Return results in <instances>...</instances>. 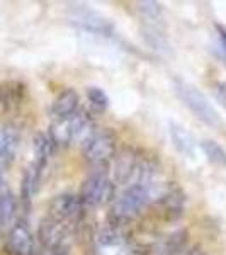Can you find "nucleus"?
<instances>
[{
	"label": "nucleus",
	"mask_w": 226,
	"mask_h": 255,
	"mask_svg": "<svg viewBox=\"0 0 226 255\" xmlns=\"http://www.w3.org/2000/svg\"><path fill=\"white\" fill-rule=\"evenodd\" d=\"M153 199L151 184H133L126 186L122 192L114 199L109 211V225L121 226L134 220Z\"/></svg>",
	"instance_id": "f257e3e1"
},
{
	"label": "nucleus",
	"mask_w": 226,
	"mask_h": 255,
	"mask_svg": "<svg viewBox=\"0 0 226 255\" xmlns=\"http://www.w3.org/2000/svg\"><path fill=\"white\" fill-rule=\"evenodd\" d=\"M174 90L177 94V97L182 101V104L189 108L192 114L201 119L204 125L211 128H221L223 121H221L218 111L213 108V104L209 102V99L201 92L199 89H196L194 85H191L189 82L182 79L174 80Z\"/></svg>",
	"instance_id": "f03ea898"
},
{
	"label": "nucleus",
	"mask_w": 226,
	"mask_h": 255,
	"mask_svg": "<svg viewBox=\"0 0 226 255\" xmlns=\"http://www.w3.org/2000/svg\"><path fill=\"white\" fill-rule=\"evenodd\" d=\"M38 249L49 255H68L72 247V226L46 215L38 226Z\"/></svg>",
	"instance_id": "7ed1b4c3"
},
{
	"label": "nucleus",
	"mask_w": 226,
	"mask_h": 255,
	"mask_svg": "<svg viewBox=\"0 0 226 255\" xmlns=\"http://www.w3.org/2000/svg\"><path fill=\"white\" fill-rule=\"evenodd\" d=\"M96 131L92 116L84 109H79L72 118L63 123H56L48 131L51 134L55 145H72V143H84L90 134Z\"/></svg>",
	"instance_id": "20e7f679"
},
{
	"label": "nucleus",
	"mask_w": 226,
	"mask_h": 255,
	"mask_svg": "<svg viewBox=\"0 0 226 255\" xmlns=\"http://www.w3.org/2000/svg\"><path fill=\"white\" fill-rule=\"evenodd\" d=\"M114 196V182L102 167L94 168L82 182L79 197L85 208H97Z\"/></svg>",
	"instance_id": "39448f33"
},
{
	"label": "nucleus",
	"mask_w": 226,
	"mask_h": 255,
	"mask_svg": "<svg viewBox=\"0 0 226 255\" xmlns=\"http://www.w3.org/2000/svg\"><path fill=\"white\" fill-rule=\"evenodd\" d=\"M116 136L111 129H96L82 143V155L96 168L104 167L116 155Z\"/></svg>",
	"instance_id": "423d86ee"
},
{
	"label": "nucleus",
	"mask_w": 226,
	"mask_h": 255,
	"mask_svg": "<svg viewBox=\"0 0 226 255\" xmlns=\"http://www.w3.org/2000/svg\"><path fill=\"white\" fill-rule=\"evenodd\" d=\"M84 209L85 206L82 204L79 196L72 194V192H63V194H58L49 203L48 216L55 218V220L73 228L77 223H80L82 216H84Z\"/></svg>",
	"instance_id": "0eeeda50"
},
{
	"label": "nucleus",
	"mask_w": 226,
	"mask_h": 255,
	"mask_svg": "<svg viewBox=\"0 0 226 255\" xmlns=\"http://www.w3.org/2000/svg\"><path fill=\"white\" fill-rule=\"evenodd\" d=\"M70 20L82 29L94 32L99 36H113L114 27L108 19L102 17L99 12L90 9L87 5H73L70 9Z\"/></svg>",
	"instance_id": "6e6552de"
},
{
	"label": "nucleus",
	"mask_w": 226,
	"mask_h": 255,
	"mask_svg": "<svg viewBox=\"0 0 226 255\" xmlns=\"http://www.w3.org/2000/svg\"><path fill=\"white\" fill-rule=\"evenodd\" d=\"M34 237L26 220H17L10 226L5 238L7 255H34Z\"/></svg>",
	"instance_id": "1a4fd4ad"
},
{
	"label": "nucleus",
	"mask_w": 226,
	"mask_h": 255,
	"mask_svg": "<svg viewBox=\"0 0 226 255\" xmlns=\"http://www.w3.org/2000/svg\"><path fill=\"white\" fill-rule=\"evenodd\" d=\"M80 97L73 89H63L61 92L53 99L51 108H49V118H51L53 125L56 123H63L68 118L79 111Z\"/></svg>",
	"instance_id": "9d476101"
},
{
	"label": "nucleus",
	"mask_w": 226,
	"mask_h": 255,
	"mask_svg": "<svg viewBox=\"0 0 226 255\" xmlns=\"http://www.w3.org/2000/svg\"><path fill=\"white\" fill-rule=\"evenodd\" d=\"M26 101V87L20 82H0V116H9Z\"/></svg>",
	"instance_id": "9b49d317"
},
{
	"label": "nucleus",
	"mask_w": 226,
	"mask_h": 255,
	"mask_svg": "<svg viewBox=\"0 0 226 255\" xmlns=\"http://www.w3.org/2000/svg\"><path fill=\"white\" fill-rule=\"evenodd\" d=\"M20 133L17 126L12 123H5L0 126V167H5L12 163L15 153L19 150Z\"/></svg>",
	"instance_id": "f8f14e48"
},
{
	"label": "nucleus",
	"mask_w": 226,
	"mask_h": 255,
	"mask_svg": "<svg viewBox=\"0 0 226 255\" xmlns=\"http://www.w3.org/2000/svg\"><path fill=\"white\" fill-rule=\"evenodd\" d=\"M41 175H43V168H39L34 162H31L24 170L22 179H20V203H22L24 209H29L39 189Z\"/></svg>",
	"instance_id": "ddd939ff"
},
{
	"label": "nucleus",
	"mask_w": 226,
	"mask_h": 255,
	"mask_svg": "<svg viewBox=\"0 0 226 255\" xmlns=\"http://www.w3.org/2000/svg\"><path fill=\"white\" fill-rule=\"evenodd\" d=\"M168 134H170V139L174 143L175 150L179 153H182L184 157L192 158L196 155V143L192 134L189 133L184 126L177 125V123H168Z\"/></svg>",
	"instance_id": "4468645a"
},
{
	"label": "nucleus",
	"mask_w": 226,
	"mask_h": 255,
	"mask_svg": "<svg viewBox=\"0 0 226 255\" xmlns=\"http://www.w3.org/2000/svg\"><path fill=\"white\" fill-rule=\"evenodd\" d=\"M55 141H53L49 133H38L32 138V151H34V158L32 162L39 168H46L49 158H51L53 151H55Z\"/></svg>",
	"instance_id": "2eb2a0df"
},
{
	"label": "nucleus",
	"mask_w": 226,
	"mask_h": 255,
	"mask_svg": "<svg viewBox=\"0 0 226 255\" xmlns=\"http://www.w3.org/2000/svg\"><path fill=\"white\" fill-rule=\"evenodd\" d=\"M15 211H17V201H15L9 186H3L0 189V226L2 228L12 226Z\"/></svg>",
	"instance_id": "dca6fc26"
},
{
	"label": "nucleus",
	"mask_w": 226,
	"mask_h": 255,
	"mask_svg": "<svg viewBox=\"0 0 226 255\" xmlns=\"http://www.w3.org/2000/svg\"><path fill=\"white\" fill-rule=\"evenodd\" d=\"M201 150L206 158L218 167H226V150L215 139H204L201 141Z\"/></svg>",
	"instance_id": "f3484780"
},
{
	"label": "nucleus",
	"mask_w": 226,
	"mask_h": 255,
	"mask_svg": "<svg viewBox=\"0 0 226 255\" xmlns=\"http://www.w3.org/2000/svg\"><path fill=\"white\" fill-rule=\"evenodd\" d=\"M145 39L146 43L150 44L155 51H160V53H168V41L165 36L162 34V31H158L157 27H146L145 29Z\"/></svg>",
	"instance_id": "a211bd4d"
},
{
	"label": "nucleus",
	"mask_w": 226,
	"mask_h": 255,
	"mask_svg": "<svg viewBox=\"0 0 226 255\" xmlns=\"http://www.w3.org/2000/svg\"><path fill=\"white\" fill-rule=\"evenodd\" d=\"M87 97H89L90 106H92L94 109L106 111L109 108V96L101 87H89L87 89Z\"/></svg>",
	"instance_id": "6ab92c4d"
},
{
	"label": "nucleus",
	"mask_w": 226,
	"mask_h": 255,
	"mask_svg": "<svg viewBox=\"0 0 226 255\" xmlns=\"http://www.w3.org/2000/svg\"><path fill=\"white\" fill-rule=\"evenodd\" d=\"M138 5H139V12H141L146 19H151V20L160 19V14H162L160 3H157V2H139Z\"/></svg>",
	"instance_id": "aec40b11"
},
{
	"label": "nucleus",
	"mask_w": 226,
	"mask_h": 255,
	"mask_svg": "<svg viewBox=\"0 0 226 255\" xmlns=\"http://www.w3.org/2000/svg\"><path fill=\"white\" fill-rule=\"evenodd\" d=\"M109 225V223H108ZM99 240H101L102 245H116L119 242V233H117V226H106V230L102 228L101 235H99Z\"/></svg>",
	"instance_id": "412c9836"
},
{
	"label": "nucleus",
	"mask_w": 226,
	"mask_h": 255,
	"mask_svg": "<svg viewBox=\"0 0 226 255\" xmlns=\"http://www.w3.org/2000/svg\"><path fill=\"white\" fill-rule=\"evenodd\" d=\"M213 92H215L216 101L220 102V104L226 106V84L225 82H216V84L213 85Z\"/></svg>",
	"instance_id": "4be33fe9"
},
{
	"label": "nucleus",
	"mask_w": 226,
	"mask_h": 255,
	"mask_svg": "<svg viewBox=\"0 0 226 255\" xmlns=\"http://www.w3.org/2000/svg\"><path fill=\"white\" fill-rule=\"evenodd\" d=\"M218 29V39H220V46L226 53V26H216Z\"/></svg>",
	"instance_id": "5701e85b"
},
{
	"label": "nucleus",
	"mask_w": 226,
	"mask_h": 255,
	"mask_svg": "<svg viewBox=\"0 0 226 255\" xmlns=\"http://www.w3.org/2000/svg\"><path fill=\"white\" fill-rule=\"evenodd\" d=\"M179 255H204V254L197 249H184Z\"/></svg>",
	"instance_id": "b1692460"
},
{
	"label": "nucleus",
	"mask_w": 226,
	"mask_h": 255,
	"mask_svg": "<svg viewBox=\"0 0 226 255\" xmlns=\"http://www.w3.org/2000/svg\"><path fill=\"white\" fill-rule=\"evenodd\" d=\"M3 186H7L5 179H3V174H2V167H0V189H2ZM0 230H2V226H0Z\"/></svg>",
	"instance_id": "393cba45"
}]
</instances>
